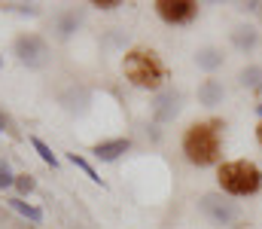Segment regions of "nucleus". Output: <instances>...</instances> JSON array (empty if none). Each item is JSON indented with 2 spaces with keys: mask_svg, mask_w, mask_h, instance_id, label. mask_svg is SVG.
I'll return each mask as SVG.
<instances>
[{
  "mask_svg": "<svg viewBox=\"0 0 262 229\" xmlns=\"http://www.w3.org/2000/svg\"><path fill=\"white\" fill-rule=\"evenodd\" d=\"M220 129L223 122H192L186 132H183V156L189 165L195 168H207V165H216L220 156H223V138H220Z\"/></svg>",
  "mask_w": 262,
  "mask_h": 229,
  "instance_id": "obj_1",
  "label": "nucleus"
},
{
  "mask_svg": "<svg viewBox=\"0 0 262 229\" xmlns=\"http://www.w3.org/2000/svg\"><path fill=\"white\" fill-rule=\"evenodd\" d=\"M122 74H125V79H128L131 86H137V89L159 92V89L165 86V79H168V68H165V61H162L152 49L134 46V49L125 52V58H122Z\"/></svg>",
  "mask_w": 262,
  "mask_h": 229,
  "instance_id": "obj_2",
  "label": "nucleus"
},
{
  "mask_svg": "<svg viewBox=\"0 0 262 229\" xmlns=\"http://www.w3.org/2000/svg\"><path fill=\"white\" fill-rule=\"evenodd\" d=\"M216 183H220V193H229V196H256L262 190V168L250 159H232V162H223L216 168Z\"/></svg>",
  "mask_w": 262,
  "mask_h": 229,
  "instance_id": "obj_3",
  "label": "nucleus"
},
{
  "mask_svg": "<svg viewBox=\"0 0 262 229\" xmlns=\"http://www.w3.org/2000/svg\"><path fill=\"white\" fill-rule=\"evenodd\" d=\"M201 211H204L207 220L216 223V226H232V223L241 220V208H238L235 202L223 199L220 193H207V196H201Z\"/></svg>",
  "mask_w": 262,
  "mask_h": 229,
  "instance_id": "obj_4",
  "label": "nucleus"
},
{
  "mask_svg": "<svg viewBox=\"0 0 262 229\" xmlns=\"http://www.w3.org/2000/svg\"><path fill=\"white\" fill-rule=\"evenodd\" d=\"M15 55H18V61H25L28 68H43V65L49 61V46H46V40L37 37V34H21V37L15 40Z\"/></svg>",
  "mask_w": 262,
  "mask_h": 229,
  "instance_id": "obj_5",
  "label": "nucleus"
},
{
  "mask_svg": "<svg viewBox=\"0 0 262 229\" xmlns=\"http://www.w3.org/2000/svg\"><path fill=\"white\" fill-rule=\"evenodd\" d=\"M156 12L168 25H186L198 15V3H192V0H159Z\"/></svg>",
  "mask_w": 262,
  "mask_h": 229,
  "instance_id": "obj_6",
  "label": "nucleus"
},
{
  "mask_svg": "<svg viewBox=\"0 0 262 229\" xmlns=\"http://www.w3.org/2000/svg\"><path fill=\"white\" fill-rule=\"evenodd\" d=\"M180 113V95L177 92H162L152 104V116L156 122H171L174 116Z\"/></svg>",
  "mask_w": 262,
  "mask_h": 229,
  "instance_id": "obj_7",
  "label": "nucleus"
},
{
  "mask_svg": "<svg viewBox=\"0 0 262 229\" xmlns=\"http://www.w3.org/2000/svg\"><path fill=\"white\" fill-rule=\"evenodd\" d=\"M131 150V141L128 138H113V141H101V144H95L92 147V156L98 159V162H116L122 153Z\"/></svg>",
  "mask_w": 262,
  "mask_h": 229,
  "instance_id": "obj_8",
  "label": "nucleus"
},
{
  "mask_svg": "<svg viewBox=\"0 0 262 229\" xmlns=\"http://www.w3.org/2000/svg\"><path fill=\"white\" fill-rule=\"evenodd\" d=\"M223 98H226V89H223V82H220V79H204V82L198 86V101H201L204 107L223 104Z\"/></svg>",
  "mask_w": 262,
  "mask_h": 229,
  "instance_id": "obj_9",
  "label": "nucleus"
},
{
  "mask_svg": "<svg viewBox=\"0 0 262 229\" xmlns=\"http://www.w3.org/2000/svg\"><path fill=\"white\" fill-rule=\"evenodd\" d=\"M195 65L201 68V71H216L220 65H223V52L220 49H201V52H195Z\"/></svg>",
  "mask_w": 262,
  "mask_h": 229,
  "instance_id": "obj_10",
  "label": "nucleus"
},
{
  "mask_svg": "<svg viewBox=\"0 0 262 229\" xmlns=\"http://www.w3.org/2000/svg\"><path fill=\"white\" fill-rule=\"evenodd\" d=\"M232 43H235L238 49H253V46L259 43V34H256L253 28H238V31H232Z\"/></svg>",
  "mask_w": 262,
  "mask_h": 229,
  "instance_id": "obj_11",
  "label": "nucleus"
},
{
  "mask_svg": "<svg viewBox=\"0 0 262 229\" xmlns=\"http://www.w3.org/2000/svg\"><path fill=\"white\" fill-rule=\"evenodd\" d=\"M9 208H12V211H18L21 217H28L31 223H40V220H43V211H40V208H34V205H28L25 199H9Z\"/></svg>",
  "mask_w": 262,
  "mask_h": 229,
  "instance_id": "obj_12",
  "label": "nucleus"
},
{
  "mask_svg": "<svg viewBox=\"0 0 262 229\" xmlns=\"http://www.w3.org/2000/svg\"><path fill=\"white\" fill-rule=\"evenodd\" d=\"M238 79H241V86H247V89H259L262 86V68H256V65H253V68H244Z\"/></svg>",
  "mask_w": 262,
  "mask_h": 229,
  "instance_id": "obj_13",
  "label": "nucleus"
},
{
  "mask_svg": "<svg viewBox=\"0 0 262 229\" xmlns=\"http://www.w3.org/2000/svg\"><path fill=\"white\" fill-rule=\"evenodd\" d=\"M70 162H73V165H76V168H79V171H82V174L89 177V180H95V183H101V186H104V180H101V174H98V171H95V168H92V165H89V162L82 159V156H76V153H70Z\"/></svg>",
  "mask_w": 262,
  "mask_h": 229,
  "instance_id": "obj_14",
  "label": "nucleus"
},
{
  "mask_svg": "<svg viewBox=\"0 0 262 229\" xmlns=\"http://www.w3.org/2000/svg\"><path fill=\"white\" fill-rule=\"evenodd\" d=\"M31 147H34V150L40 153V159H43L46 165H52V168H58V156H55V153L49 150V147H46V144H43L40 138H31Z\"/></svg>",
  "mask_w": 262,
  "mask_h": 229,
  "instance_id": "obj_15",
  "label": "nucleus"
},
{
  "mask_svg": "<svg viewBox=\"0 0 262 229\" xmlns=\"http://www.w3.org/2000/svg\"><path fill=\"white\" fill-rule=\"evenodd\" d=\"M15 186H18V193H21V196H28V193H34V190H37V180H34L31 174H15Z\"/></svg>",
  "mask_w": 262,
  "mask_h": 229,
  "instance_id": "obj_16",
  "label": "nucleus"
},
{
  "mask_svg": "<svg viewBox=\"0 0 262 229\" xmlns=\"http://www.w3.org/2000/svg\"><path fill=\"white\" fill-rule=\"evenodd\" d=\"M76 25H79V18H76L73 12H67V15H61V22H58V34H61V37H70Z\"/></svg>",
  "mask_w": 262,
  "mask_h": 229,
  "instance_id": "obj_17",
  "label": "nucleus"
},
{
  "mask_svg": "<svg viewBox=\"0 0 262 229\" xmlns=\"http://www.w3.org/2000/svg\"><path fill=\"white\" fill-rule=\"evenodd\" d=\"M6 186H15V174H12L9 165L0 159V190H6Z\"/></svg>",
  "mask_w": 262,
  "mask_h": 229,
  "instance_id": "obj_18",
  "label": "nucleus"
},
{
  "mask_svg": "<svg viewBox=\"0 0 262 229\" xmlns=\"http://www.w3.org/2000/svg\"><path fill=\"white\" fill-rule=\"evenodd\" d=\"M92 6H98V9H116V6H122V0H92Z\"/></svg>",
  "mask_w": 262,
  "mask_h": 229,
  "instance_id": "obj_19",
  "label": "nucleus"
},
{
  "mask_svg": "<svg viewBox=\"0 0 262 229\" xmlns=\"http://www.w3.org/2000/svg\"><path fill=\"white\" fill-rule=\"evenodd\" d=\"M256 141H259V147H262V122L256 126Z\"/></svg>",
  "mask_w": 262,
  "mask_h": 229,
  "instance_id": "obj_20",
  "label": "nucleus"
},
{
  "mask_svg": "<svg viewBox=\"0 0 262 229\" xmlns=\"http://www.w3.org/2000/svg\"><path fill=\"white\" fill-rule=\"evenodd\" d=\"M3 129H6V119H3V116H0V132H3Z\"/></svg>",
  "mask_w": 262,
  "mask_h": 229,
  "instance_id": "obj_21",
  "label": "nucleus"
},
{
  "mask_svg": "<svg viewBox=\"0 0 262 229\" xmlns=\"http://www.w3.org/2000/svg\"><path fill=\"white\" fill-rule=\"evenodd\" d=\"M256 113H259V116H262V104H259V107H256Z\"/></svg>",
  "mask_w": 262,
  "mask_h": 229,
  "instance_id": "obj_22",
  "label": "nucleus"
}]
</instances>
